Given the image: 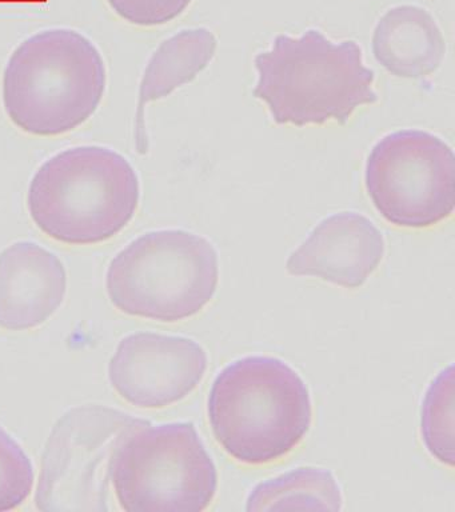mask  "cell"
Instances as JSON below:
<instances>
[{"mask_svg":"<svg viewBox=\"0 0 455 512\" xmlns=\"http://www.w3.org/2000/svg\"><path fill=\"white\" fill-rule=\"evenodd\" d=\"M61 260L37 243L19 242L0 254V327L25 331L41 326L65 299Z\"/></svg>","mask_w":455,"mask_h":512,"instance_id":"8fae6325","label":"cell"},{"mask_svg":"<svg viewBox=\"0 0 455 512\" xmlns=\"http://www.w3.org/2000/svg\"><path fill=\"white\" fill-rule=\"evenodd\" d=\"M219 282L218 252L183 230L147 232L110 263L106 287L123 314L175 323L199 314Z\"/></svg>","mask_w":455,"mask_h":512,"instance_id":"5b68a950","label":"cell"},{"mask_svg":"<svg viewBox=\"0 0 455 512\" xmlns=\"http://www.w3.org/2000/svg\"><path fill=\"white\" fill-rule=\"evenodd\" d=\"M377 62L398 78L433 74L445 56V40L433 16L417 6L391 8L374 30Z\"/></svg>","mask_w":455,"mask_h":512,"instance_id":"7c38bea8","label":"cell"},{"mask_svg":"<svg viewBox=\"0 0 455 512\" xmlns=\"http://www.w3.org/2000/svg\"><path fill=\"white\" fill-rule=\"evenodd\" d=\"M101 52L69 28L38 32L11 55L3 104L13 123L38 136L66 134L97 111L106 90Z\"/></svg>","mask_w":455,"mask_h":512,"instance_id":"3957f363","label":"cell"},{"mask_svg":"<svg viewBox=\"0 0 455 512\" xmlns=\"http://www.w3.org/2000/svg\"><path fill=\"white\" fill-rule=\"evenodd\" d=\"M343 498L329 470L299 467L278 478L257 484L246 502L247 511H341Z\"/></svg>","mask_w":455,"mask_h":512,"instance_id":"5bb4252c","label":"cell"},{"mask_svg":"<svg viewBox=\"0 0 455 512\" xmlns=\"http://www.w3.org/2000/svg\"><path fill=\"white\" fill-rule=\"evenodd\" d=\"M217 50V39L207 28H191L171 36L158 47L143 75L135 123V139L139 154H145L149 143L145 131V108L154 100L166 98L183 84L190 83L205 70Z\"/></svg>","mask_w":455,"mask_h":512,"instance_id":"4fadbf2b","label":"cell"},{"mask_svg":"<svg viewBox=\"0 0 455 512\" xmlns=\"http://www.w3.org/2000/svg\"><path fill=\"white\" fill-rule=\"evenodd\" d=\"M365 180L374 207L394 226L433 227L454 212V152L430 132L383 136L367 158Z\"/></svg>","mask_w":455,"mask_h":512,"instance_id":"ba28073f","label":"cell"},{"mask_svg":"<svg viewBox=\"0 0 455 512\" xmlns=\"http://www.w3.org/2000/svg\"><path fill=\"white\" fill-rule=\"evenodd\" d=\"M207 364L205 348L193 339L138 332L119 343L109 378L127 403L163 408L187 398L205 378Z\"/></svg>","mask_w":455,"mask_h":512,"instance_id":"9c48e42d","label":"cell"},{"mask_svg":"<svg viewBox=\"0 0 455 512\" xmlns=\"http://www.w3.org/2000/svg\"><path fill=\"white\" fill-rule=\"evenodd\" d=\"M385 256L382 232L366 216L339 212L323 219L290 255L293 276H315L343 288H359Z\"/></svg>","mask_w":455,"mask_h":512,"instance_id":"30bf717a","label":"cell"},{"mask_svg":"<svg viewBox=\"0 0 455 512\" xmlns=\"http://www.w3.org/2000/svg\"><path fill=\"white\" fill-rule=\"evenodd\" d=\"M107 3L126 22L153 27L178 18L191 0H107Z\"/></svg>","mask_w":455,"mask_h":512,"instance_id":"e0dca14e","label":"cell"},{"mask_svg":"<svg viewBox=\"0 0 455 512\" xmlns=\"http://www.w3.org/2000/svg\"><path fill=\"white\" fill-rule=\"evenodd\" d=\"M219 446L238 463L262 466L290 454L313 422L309 388L274 356H246L223 368L207 400Z\"/></svg>","mask_w":455,"mask_h":512,"instance_id":"6da1fadb","label":"cell"},{"mask_svg":"<svg viewBox=\"0 0 455 512\" xmlns=\"http://www.w3.org/2000/svg\"><path fill=\"white\" fill-rule=\"evenodd\" d=\"M422 439L430 454L454 466V368L449 366L427 388L422 403Z\"/></svg>","mask_w":455,"mask_h":512,"instance_id":"9a60e30c","label":"cell"},{"mask_svg":"<svg viewBox=\"0 0 455 512\" xmlns=\"http://www.w3.org/2000/svg\"><path fill=\"white\" fill-rule=\"evenodd\" d=\"M139 179L129 160L110 148H69L47 160L29 188L35 224L58 242H106L134 218Z\"/></svg>","mask_w":455,"mask_h":512,"instance_id":"277c9868","label":"cell"},{"mask_svg":"<svg viewBox=\"0 0 455 512\" xmlns=\"http://www.w3.org/2000/svg\"><path fill=\"white\" fill-rule=\"evenodd\" d=\"M149 424L97 404L73 408L63 415L43 452L35 496L38 510L109 511L107 494L114 456L131 434Z\"/></svg>","mask_w":455,"mask_h":512,"instance_id":"52a82bcc","label":"cell"},{"mask_svg":"<svg viewBox=\"0 0 455 512\" xmlns=\"http://www.w3.org/2000/svg\"><path fill=\"white\" fill-rule=\"evenodd\" d=\"M33 486L34 468L29 456L0 427V512L21 507Z\"/></svg>","mask_w":455,"mask_h":512,"instance_id":"2e32d148","label":"cell"},{"mask_svg":"<svg viewBox=\"0 0 455 512\" xmlns=\"http://www.w3.org/2000/svg\"><path fill=\"white\" fill-rule=\"evenodd\" d=\"M127 512H199L213 503L218 471L191 422L142 427L119 447L111 467Z\"/></svg>","mask_w":455,"mask_h":512,"instance_id":"8992f818","label":"cell"},{"mask_svg":"<svg viewBox=\"0 0 455 512\" xmlns=\"http://www.w3.org/2000/svg\"><path fill=\"white\" fill-rule=\"evenodd\" d=\"M255 68L254 96L277 124H343L358 107L378 100L374 71L363 66L359 44L331 42L319 30L277 36L270 51L255 56Z\"/></svg>","mask_w":455,"mask_h":512,"instance_id":"7a4b0ae2","label":"cell"}]
</instances>
